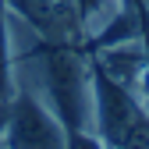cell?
I'll use <instances>...</instances> for the list:
<instances>
[{"mask_svg":"<svg viewBox=\"0 0 149 149\" xmlns=\"http://www.w3.org/2000/svg\"><path fill=\"white\" fill-rule=\"evenodd\" d=\"M64 149H107L103 139L96 132H68V146Z\"/></svg>","mask_w":149,"mask_h":149,"instance_id":"8","label":"cell"},{"mask_svg":"<svg viewBox=\"0 0 149 149\" xmlns=\"http://www.w3.org/2000/svg\"><path fill=\"white\" fill-rule=\"evenodd\" d=\"M14 18L36 29L46 43H82L74 7L64 0H0Z\"/></svg>","mask_w":149,"mask_h":149,"instance_id":"3","label":"cell"},{"mask_svg":"<svg viewBox=\"0 0 149 149\" xmlns=\"http://www.w3.org/2000/svg\"><path fill=\"white\" fill-rule=\"evenodd\" d=\"M14 96H18V74H14V53L7 39V11L0 4V121H4Z\"/></svg>","mask_w":149,"mask_h":149,"instance_id":"6","label":"cell"},{"mask_svg":"<svg viewBox=\"0 0 149 149\" xmlns=\"http://www.w3.org/2000/svg\"><path fill=\"white\" fill-rule=\"evenodd\" d=\"M92 64L146 100V82H149V43H146V36L142 39H128V43L96 46L92 50Z\"/></svg>","mask_w":149,"mask_h":149,"instance_id":"4","label":"cell"},{"mask_svg":"<svg viewBox=\"0 0 149 149\" xmlns=\"http://www.w3.org/2000/svg\"><path fill=\"white\" fill-rule=\"evenodd\" d=\"M149 110V103L132 92L128 85L114 82L92 64V132L103 139L107 149H117L121 139L139 124V117Z\"/></svg>","mask_w":149,"mask_h":149,"instance_id":"2","label":"cell"},{"mask_svg":"<svg viewBox=\"0 0 149 149\" xmlns=\"http://www.w3.org/2000/svg\"><path fill=\"white\" fill-rule=\"evenodd\" d=\"M146 43H149V36H146Z\"/></svg>","mask_w":149,"mask_h":149,"instance_id":"10","label":"cell"},{"mask_svg":"<svg viewBox=\"0 0 149 149\" xmlns=\"http://www.w3.org/2000/svg\"><path fill=\"white\" fill-rule=\"evenodd\" d=\"M68 128L61 117L36 96L18 89L4 121H0V149H64Z\"/></svg>","mask_w":149,"mask_h":149,"instance_id":"1","label":"cell"},{"mask_svg":"<svg viewBox=\"0 0 149 149\" xmlns=\"http://www.w3.org/2000/svg\"><path fill=\"white\" fill-rule=\"evenodd\" d=\"M128 0H71V7H74V18H78V32H82V39H96V36L114 22V18L124 11Z\"/></svg>","mask_w":149,"mask_h":149,"instance_id":"5","label":"cell"},{"mask_svg":"<svg viewBox=\"0 0 149 149\" xmlns=\"http://www.w3.org/2000/svg\"><path fill=\"white\" fill-rule=\"evenodd\" d=\"M117 149H149V110L139 117V124L128 132L124 139H121V146Z\"/></svg>","mask_w":149,"mask_h":149,"instance_id":"7","label":"cell"},{"mask_svg":"<svg viewBox=\"0 0 149 149\" xmlns=\"http://www.w3.org/2000/svg\"><path fill=\"white\" fill-rule=\"evenodd\" d=\"M64 4H71V0H64Z\"/></svg>","mask_w":149,"mask_h":149,"instance_id":"9","label":"cell"}]
</instances>
